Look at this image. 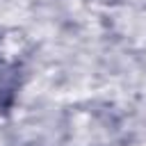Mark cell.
<instances>
[{"instance_id": "obj_1", "label": "cell", "mask_w": 146, "mask_h": 146, "mask_svg": "<svg viewBox=\"0 0 146 146\" xmlns=\"http://www.w3.org/2000/svg\"><path fill=\"white\" fill-rule=\"evenodd\" d=\"M16 89H18L16 66L0 57V114L11 107L14 96H16Z\"/></svg>"}]
</instances>
